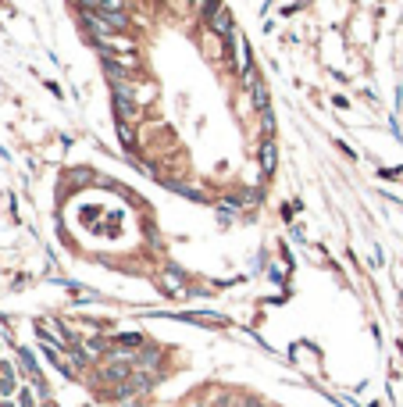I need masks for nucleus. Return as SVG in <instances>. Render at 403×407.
<instances>
[{"mask_svg":"<svg viewBox=\"0 0 403 407\" xmlns=\"http://www.w3.org/2000/svg\"><path fill=\"white\" fill-rule=\"evenodd\" d=\"M0 407H18V404H14V400H11V397H8V400H4V404H0Z\"/></svg>","mask_w":403,"mask_h":407,"instance_id":"obj_17","label":"nucleus"},{"mask_svg":"<svg viewBox=\"0 0 403 407\" xmlns=\"http://www.w3.org/2000/svg\"><path fill=\"white\" fill-rule=\"evenodd\" d=\"M39 407H57V404H54V400H43V404H39Z\"/></svg>","mask_w":403,"mask_h":407,"instance_id":"obj_18","label":"nucleus"},{"mask_svg":"<svg viewBox=\"0 0 403 407\" xmlns=\"http://www.w3.org/2000/svg\"><path fill=\"white\" fill-rule=\"evenodd\" d=\"M239 407H268L257 393H239Z\"/></svg>","mask_w":403,"mask_h":407,"instance_id":"obj_14","label":"nucleus"},{"mask_svg":"<svg viewBox=\"0 0 403 407\" xmlns=\"http://www.w3.org/2000/svg\"><path fill=\"white\" fill-rule=\"evenodd\" d=\"M207 32H210V36H218V39H225V43H228L232 36H236V32H239V29H236V21H232V11H228V8H222V11L215 15V18H210V21H207Z\"/></svg>","mask_w":403,"mask_h":407,"instance_id":"obj_4","label":"nucleus"},{"mask_svg":"<svg viewBox=\"0 0 403 407\" xmlns=\"http://www.w3.org/2000/svg\"><path fill=\"white\" fill-rule=\"evenodd\" d=\"M261 115V140H275V115H271V107H264Z\"/></svg>","mask_w":403,"mask_h":407,"instance_id":"obj_13","label":"nucleus"},{"mask_svg":"<svg viewBox=\"0 0 403 407\" xmlns=\"http://www.w3.org/2000/svg\"><path fill=\"white\" fill-rule=\"evenodd\" d=\"M115 133H118V140H121L125 150H136V146H139V129H136V122H118V118H115Z\"/></svg>","mask_w":403,"mask_h":407,"instance_id":"obj_7","label":"nucleus"},{"mask_svg":"<svg viewBox=\"0 0 403 407\" xmlns=\"http://www.w3.org/2000/svg\"><path fill=\"white\" fill-rule=\"evenodd\" d=\"M111 343H118V347H125V350H139V347H146V336L143 332H115Z\"/></svg>","mask_w":403,"mask_h":407,"instance_id":"obj_8","label":"nucleus"},{"mask_svg":"<svg viewBox=\"0 0 403 407\" xmlns=\"http://www.w3.org/2000/svg\"><path fill=\"white\" fill-rule=\"evenodd\" d=\"M250 100H253V107H257V111H264V107H268V86H264L261 79L250 86Z\"/></svg>","mask_w":403,"mask_h":407,"instance_id":"obj_12","label":"nucleus"},{"mask_svg":"<svg viewBox=\"0 0 403 407\" xmlns=\"http://www.w3.org/2000/svg\"><path fill=\"white\" fill-rule=\"evenodd\" d=\"M115 407H150V397H129V400H121Z\"/></svg>","mask_w":403,"mask_h":407,"instance_id":"obj_16","label":"nucleus"},{"mask_svg":"<svg viewBox=\"0 0 403 407\" xmlns=\"http://www.w3.org/2000/svg\"><path fill=\"white\" fill-rule=\"evenodd\" d=\"M161 286H164L168 296H186V293H189V275H186L182 268H175V265H168V268L161 272Z\"/></svg>","mask_w":403,"mask_h":407,"instance_id":"obj_3","label":"nucleus"},{"mask_svg":"<svg viewBox=\"0 0 403 407\" xmlns=\"http://www.w3.org/2000/svg\"><path fill=\"white\" fill-rule=\"evenodd\" d=\"M14 404H18V407H39V404H43V397H39V393H36V386L29 382V386H18Z\"/></svg>","mask_w":403,"mask_h":407,"instance_id":"obj_9","label":"nucleus"},{"mask_svg":"<svg viewBox=\"0 0 403 407\" xmlns=\"http://www.w3.org/2000/svg\"><path fill=\"white\" fill-rule=\"evenodd\" d=\"M0 393H4V397L18 393V368L11 361H0Z\"/></svg>","mask_w":403,"mask_h":407,"instance_id":"obj_6","label":"nucleus"},{"mask_svg":"<svg viewBox=\"0 0 403 407\" xmlns=\"http://www.w3.org/2000/svg\"><path fill=\"white\" fill-rule=\"evenodd\" d=\"M207 400H210V407H239V393L236 390H215Z\"/></svg>","mask_w":403,"mask_h":407,"instance_id":"obj_10","label":"nucleus"},{"mask_svg":"<svg viewBox=\"0 0 403 407\" xmlns=\"http://www.w3.org/2000/svg\"><path fill=\"white\" fill-rule=\"evenodd\" d=\"M257 161H261V176L271 179L275 168H279V146H275V140H261V146H257Z\"/></svg>","mask_w":403,"mask_h":407,"instance_id":"obj_5","label":"nucleus"},{"mask_svg":"<svg viewBox=\"0 0 403 407\" xmlns=\"http://www.w3.org/2000/svg\"><path fill=\"white\" fill-rule=\"evenodd\" d=\"M164 364H168V350L157 347V343H146L132 357V368H143V372H164Z\"/></svg>","mask_w":403,"mask_h":407,"instance_id":"obj_2","label":"nucleus"},{"mask_svg":"<svg viewBox=\"0 0 403 407\" xmlns=\"http://www.w3.org/2000/svg\"><path fill=\"white\" fill-rule=\"evenodd\" d=\"M68 179H72L75 186H82V182H90V171H86V168H72V171H68Z\"/></svg>","mask_w":403,"mask_h":407,"instance_id":"obj_15","label":"nucleus"},{"mask_svg":"<svg viewBox=\"0 0 403 407\" xmlns=\"http://www.w3.org/2000/svg\"><path fill=\"white\" fill-rule=\"evenodd\" d=\"M150 97H143L139 79H125V82H111V104H115V118L118 122H136L143 115V104Z\"/></svg>","mask_w":403,"mask_h":407,"instance_id":"obj_1","label":"nucleus"},{"mask_svg":"<svg viewBox=\"0 0 403 407\" xmlns=\"http://www.w3.org/2000/svg\"><path fill=\"white\" fill-rule=\"evenodd\" d=\"M82 407H97V404H82Z\"/></svg>","mask_w":403,"mask_h":407,"instance_id":"obj_19","label":"nucleus"},{"mask_svg":"<svg viewBox=\"0 0 403 407\" xmlns=\"http://www.w3.org/2000/svg\"><path fill=\"white\" fill-rule=\"evenodd\" d=\"M225 8V0H200V8H197V15H200V21H204V26H207V21L210 18H215L218 11Z\"/></svg>","mask_w":403,"mask_h":407,"instance_id":"obj_11","label":"nucleus"}]
</instances>
